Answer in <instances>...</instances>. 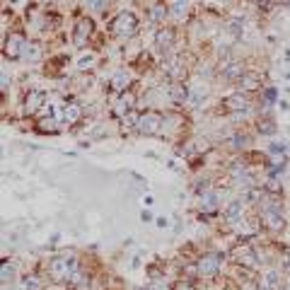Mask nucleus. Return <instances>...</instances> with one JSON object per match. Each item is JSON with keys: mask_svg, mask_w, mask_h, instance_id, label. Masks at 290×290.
Masks as SVG:
<instances>
[{"mask_svg": "<svg viewBox=\"0 0 290 290\" xmlns=\"http://www.w3.org/2000/svg\"><path fill=\"white\" fill-rule=\"evenodd\" d=\"M75 268H78V263H75V256H56L51 259L49 263V276L54 278V280H70V276L75 273Z\"/></svg>", "mask_w": 290, "mask_h": 290, "instance_id": "1", "label": "nucleus"}, {"mask_svg": "<svg viewBox=\"0 0 290 290\" xmlns=\"http://www.w3.org/2000/svg\"><path fill=\"white\" fill-rule=\"evenodd\" d=\"M138 32V20H136V15L133 13H121L114 22H111V34H116V37H133Z\"/></svg>", "mask_w": 290, "mask_h": 290, "instance_id": "2", "label": "nucleus"}, {"mask_svg": "<svg viewBox=\"0 0 290 290\" xmlns=\"http://www.w3.org/2000/svg\"><path fill=\"white\" fill-rule=\"evenodd\" d=\"M162 114H157V111H145V114H140L138 124H136V128H138L140 133H145V136H157L160 131H162Z\"/></svg>", "mask_w": 290, "mask_h": 290, "instance_id": "3", "label": "nucleus"}, {"mask_svg": "<svg viewBox=\"0 0 290 290\" xmlns=\"http://www.w3.org/2000/svg\"><path fill=\"white\" fill-rule=\"evenodd\" d=\"M220 263H222V256L220 254H203L198 263H196V271H198V276H215L218 271H220Z\"/></svg>", "mask_w": 290, "mask_h": 290, "instance_id": "4", "label": "nucleus"}, {"mask_svg": "<svg viewBox=\"0 0 290 290\" xmlns=\"http://www.w3.org/2000/svg\"><path fill=\"white\" fill-rule=\"evenodd\" d=\"M92 29H95V22H92L90 17H80V20H78V25H75L73 42L78 44V46H85V44H87V39L92 37Z\"/></svg>", "mask_w": 290, "mask_h": 290, "instance_id": "5", "label": "nucleus"}, {"mask_svg": "<svg viewBox=\"0 0 290 290\" xmlns=\"http://www.w3.org/2000/svg\"><path fill=\"white\" fill-rule=\"evenodd\" d=\"M25 37L22 34H10L8 39H5V49H3V54L5 58H20V56L25 54Z\"/></svg>", "mask_w": 290, "mask_h": 290, "instance_id": "6", "label": "nucleus"}, {"mask_svg": "<svg viewBox=\"0 0 290 290\" xmlns=\"http://www.w3.org/2000/svg\"><path fill=\"white\" fill-rule=\"evenodd\" d=\"M220 107L225 111H244L249 107V99L242 92H237V95H230V97H225L220 102Z\"/></svg>", "mask_w": 290, "mask_h": 290, "instance_id": "7", "label": "nucleus"}, {"mask_svg": "<svg viewBox=\"0 0 290 290\" xmlns=\"http://www.w3.org/2000/svg\"><path fill=\"white\" fill-rule=\"evenodd\" d=\"M232 256H235V261L242 263V266H254V263H256V254L251 251L249 244H237V247L232 249Z\"/></svg>", "mask_w": 290, "mask_h": 290, "instance_id": "8", "label": "nucleus"}, {"mask_svg": "<svg viewBox=\"0 0 290 290\" xmlns=\"http://www.w3.org/2000/svg\"><path fill=\"white\" fill-rule=\"evenodd\" d=\"M44 92L42 90H29V95L25 97V111L27 114H37V111L44 107Z\"/></svg>", "mask_w": 290, "mask_h": 290, "instance_id": "9", "label": "nucleus"}, {"mask_svg": "<svg viewBox=\"0 0 290 290\" xmlns=\"http://www.w3.org/2000/svg\"><path fill=\"white\" fill-rule=\"evenodd\" d=\"M263 222H266L268 230H280L285 220H283V215H280L278 208H266V210H263Z\"/></svg>", "mask_w": 290, "mask_h": 290, "instance_id": "10", "label": "nucleus"}, {"mask_svg": "<svg viewBox=\"0 0 290 290\" xmlns=\"http://www.w3.org/2000/svg\"><path fill=\"white\" fill-rule=\"evenodd\" d=\"M237 83H239V87H242L244 92H256V90H261V78H259L256 73H244Z\"/></svg>", "mask_w": 290, "mask_h": 290, "instance_id": "11", "label": "nucleus"}, {"mask_svg": "<svg viewBox=\"0 0 290 290\" xmlns=\"http://www.w3.org/2000/svg\"><path fill=\"white\" fill-rule=\"evenodd\" d=\"M169 99H172L174 104H184V102L189 99V87L184 83H174L169 87Z\"/></svg>", "mask_w": 290, "mask_h": 290, "instance_id": "12", "label": "nucleus"}, {"mask_svg": "<svg viewBox=\"0 0 290 290\" xmlns=\"http://www.w3.org/2000/svg\"><path fill=\"white\" fill-rule=\"evenodd\" d=\"M155 44L162 49V51H167V49H172V44H174V29H160L157 34H155Z\"/></svg>", "mask_w": 290, "mask_h": 290, "instance_id": "13", "label": "nucleus"}, {"mask_svg": "<svg viewBox=\"0 0 290 290\" xmlns=\"http://www.w3.org/2000/svg\"><path fill=\"white\" fill-rule=\"evenodd\" d=\"M242 210H244L242 201H232L230 206L225 208V220H227V222H237L239 218H242Z\"/></svg>", "mask_w": 290, "mask_h": 290, "instance_id": "14", "label": "nucleus"}, {"mask_svg": "<svg viewBox=\"0 0 290 290\" xmlns=\"http://www.w3.org/2000/svg\"><path fill=\"white\" fill-rule=\"evenodd\" d=\"M167 15H169V8H167L165 3L152 5V10H150V20H152V22H165Z\"/></svg>", "mask_w": 290, "mask_h": 290, "instance_id": "15", "label": "nucleus"}, {"mask_svg": "<svg viewBox=\"0 0 290 290\" xmlns=\"http://www.w3.org/2000/svg\"><path fill=\"white\" fill-rule=\"evenodd\" d=\"M111 87H114L116 92H126V87H128V75H126L124 70H119V73L111 78Z\"/></svg>", "mask_w": 290, "mask_h": 290, "instance_id": "16", "label": "nucleus"}, {"mask_svg": "<svg viewBox=\"0 0 290 290\" xmlns=\"http://www.w3.org/2000/svg\"><path fill=\"white\" fill-rule=\"evenodd\" d=\"M63 119H66L68 124H75V121L80 119V107H78V104H73V102H70V104H66V111H63Z\"/></svg>", "mask_w": 290, "mask_h": 290, "instance_id": "17", "label": "nucleus"}, {"mask_svg": "<svg viewBox=\"0 0 290 290\" xmlns=\"http://www.w3.org/2000/svg\"><path fill=\"white\" fill-rule=\"evenodd\" d=\"M278 278H280V273L278 271H268L266 276L261 278V285H263V290H276V285H278Z\"/></svg>", "mask_w": 290, "mask_h": 290, "instance_id": "18", "label": "nucleus"}, {"mask_svg": "<svg viewBox=\"0 0 290 290\" xmlns=\"http://www.w3.org/2000/svg\"><path fill=\"white\" fill-rule=\"evenodd\" d=\"M222 75H225L227 80H239L244 73H242V66H239V63H230L227 68L222 70Z\"/></svg>", "mask_w": 290, "mask_h": 290, "instance_id": "19", "label": "nucleus"}, {"mask_svg": "<svg viewBox=\"0 0 290 290\" xmlns=\"http://www.w3.org/2000/svg\"><path fill=\"white\" fill-rule=\"evenodd\" d=\"M133 104H136V95L131 92V90H126V92H121V111H131L133 109Z\"/></svg>", "mask_w": 290, "mask_h": 290, "instance_id": "20", "label": "nucleus"}, {"mask_svg": "<svg viewBox=\"0 0 290 290\" xmlns=\"http://www.w3.org/2000/svg\"><path fill=\"white\" fill-rule=\"evenodd\" d=\"M39 56H42V49H39V44H27L25 46V58L27 61H39Z\"/></svg>", "mask_w": 290, "mask_h": 290, "instance_id": "21", "label": "nucleus"}, {"mask_svg": "<svg viewBox=\"0 0 290 290\" xmlns=\"http://www.w3.org/2000/svg\"><path fill=\"white\" fill-rule=\"evenodd\" d=\"M181 66H184V63H181V58H174V61L169 63V70H167V73H169V78H177V80L184 78L186 73H181Z\"/></svg>", "mask_w": 290, "mask_h": 290, "instance_id": "22", "label": "nucleus"}, {"mask_svg": "<svg viewBox=\"0 0 290 290\" xmlns=\"http://www.w3.org/2000/svg\"><path fill=\"white\" fill-rule=\"evenodd\" d=\"M215 203H218V196H215V193H203V196H201V208H203V210H215Z\"/></svg>", "mask_w": 290, "mask_h": 290, "instance_id": "23", "label": "nucleus"}, {"mask_svg": "<svg viewBox=\"0 0 290 290\" xmlns=\"http://www.w3.org/2000/svg\"><path fill=\"white\" fill-rule=\"evenodd\" d=\"M172 15H174V17H186V15H189V3H186V0H177V3H174V8H172Z\"/></svg>", "mask_w": 290, "mask_h": 290, "instance_id": "24", "label": "nucleus"}, {"mask_svg": "<svg viewBox=\"0 0 290 290\" xmlns=\"http://www.w3.org/2000/svg\"><path fill=\"white\" fill-rule=\"evenodd\" d=\"M25 290H42V280L37 276H27L25 278Z\"/></svg>", "mask_w": 290, "mask_h": 290, "instance_id": "25", "label": "nucleus"}, {"mask_svg": "<svg viewBox=\"0 0 290 290\" xmlns=\"http://www.w3.org/2000/svg\"><path fill=\"white\" fill-rule=\"evenodd\" d=\"M256 5H259V10H263V13H271L273 5H276V0H256Z\"/></svg>", "mask_w": 290, "mask_h": 290, "instance_id": "26", "label": "nucleus"}, {"mask_svg": "<svg viewBox=\"0 0 290 290\" xmlns=\"http://www.w3.org/2000/svg\"><path fill=\"white\" fill-rule=\"evenodd\" d=\"M13 273H15V268L10 266L8 261H3V280L8 283V278H13Z\"/></svg>", "mask_w": 290, "mask_h": 290, "instance_id": "27", "label": "nucleus"}, {"mask_svg": "<svg viewBox=\"0 0 290 290\" xmlns=\"http://www.w3.org/2000/svg\"><path fill=\"white\" fill-rule=\"evenodd\" d=\"M87 5H90L92 10H99V13H102V10L107 8V0H87Z\"/></svg>", "mask_w": 290, "mask_h": 290, "instance_id": "28", "label": "nucleus"}, {"mask_svg": "<svg viewBox=\"0 0 290 290\" xmlns=\"http://www.w3.org/2000/svg\"><path fill=\"white\" fill-rule=\"evenodd\" d=\"M54 126H56V124L51 121V119H44L42 124H39V131H44V133H46V131H51V133H54V131H56Z\"/></svg>", "mask_w": 290, "mask_h": 290, "instance_id": "29", "label": "nucleus"}, {"mask_svg": "<svg viewBox=\"0 0 290 290\" xmlns=\"http://www.w3.org/2000/svg\"><path fill=\"white\" fill-rule=\"evenodd\" d=\"M259 131H261V133H273V121H263V124H259Z\"/></svg>", "mask_w": 290, "mask_h": 290, "instance_id": "30", "label": "nucleus"}, {"mask_svg": "<svg viewBox=\"0 0 290 290\" xmlns=\"http://www.w3.org/2000/svg\"><path fill=\"white\" fill-rule=\"evenodd\" d=\"M179 290H184V285H181V288ZM186 290H191V288H189V285H186Z\"/></svg>", "mask_w": 290, "mask_h": 290, "instance_id": "31", "label": "nucleus"}]
</instances>
